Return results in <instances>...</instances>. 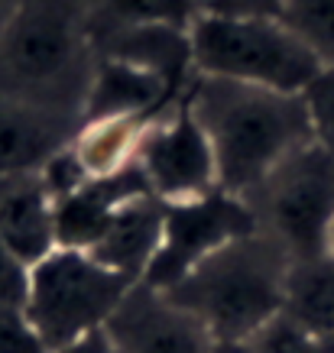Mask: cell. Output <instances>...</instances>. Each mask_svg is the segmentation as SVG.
Masks as SVG:
<instances>
[{
    "instance_id": "cell-1",
    "label": "cell",
    "mask_w": 334,
    "mask_h": 353,
    "mask_svg": "<svg viewBox=\"0 0 334 353\" xmlns=\"http://www.w3.org/2000/svg\"><path fill=\"white\" fill-rule=\"evenodd\" d=\"M185 101L211 143L217 185L237 198H247L286 156L312 143L302 94L195 75Z\"/></svg>"
},
{
    "instance_id": "cell-2",
    "label": "cell",
    "mask_w": 334,
    "mask_h": 353,
    "mask_svg": "<svg viewBox=\"0 0 334 353\" xmlns=\"http://www.w3.org/2000/svg\"><path fill=\"white\" fill-rule=\"evenodd\" d=\"M97 49L78 0H20L0 30V91L85 120Z\"/></svg>"
},
{
    "instance_id": "cell-3",
    "label": "cell",
    "mask_w": 334,
    "mask_h": 353,
    "mask_svg": "<svg viewBox=\"0 0 334 353\" xmlns=\"http://www.w3.org/2000/svg\"><path fill=\"white\" fill-rule=\"evenodd\" d=\"M289 263L282 246L257 230L221 246L166 295L192 311L215 341H247L282 311Z\"/></svg>"
},
{
    "instance_id": "cell-4",
    "label": "cell",
    "mask_w": 334,
    "mask_h": 353,
    "mask_svg": "<svg viewBox=\"0 0 334 353\" xmlns=\"http://www.w3.org/2000/svg\"><path fill=\"white\" fill-rule=\"evenodd\" d=\"M188 36L195 75L302 94L324 68L318 52L282 17L198 13Z\"/></svg>"
},
{
    "instance_id": "cell-5",
    "label": "cell",
    "mask_w": 334,
    "mask_h": 353,
    "mask_svg": "<svg viewBox=\"0 0 334 353\" xmlns=\"http://www.w3.org/2000/svg\"><path fill=\"white\" fill-rule=\"evenodd\" d=\"M137 282L97 263L85 250H52L43 263L30 269L26 318L49 350H62L78 337L108 327Z\"/></svg>"
},
{
    "instance_id": "cell-6",
    "label": "cell",
    "mask_w": 334,
    "mask_h": 353,
    "mask_svg": "<svg viewBox=\"0 0 334 353\" xmlns=\"http://www.w3.org/2000/svg\"><path fill=\"white\" fill-rule=\"evenodd\" d=\"M244 201L257 217V230L282 246L289 259L322 256L334 227V152L315 139L305 143Z\"/></svg>"
},
{
    "instance_id": "cell-7",
    "label": "cell",
    "mask_w": 334,
    "mask_h": 353,
    "mask_svg": "<svg viewBox=\"0 0 334 353\" xmlns=\"http://www.w3.org/2000/svg\"><path fill=\"white\" fill-rule=\"evenodd\" d=\"M247 234H257V217L244 198L224 188L185 204H166L162 246L143 282L162 292L173 289L198 263Z\"/></svg>"
},
{
    "instance_id": "cell-8",
    "label": "cell",
    "mask_w": 334,
    "mask_h": 353,
    "mask_svg": "<svg viewBox=\"0 0 334 353\" xmlns=\"http://www.w3.org/2000/svg\"><path fill=\"white\" fill-rule=\"evenodd\" d=\"M143 179L162 204H185L217 192V162L185 94L150 120L137 152Z\"/></svg>"
},
{
    "instance_id": "cell-9",
    "label": "cell",
    "mask_w": 334,
    "mask_h": 353,
    "mask_svg": "<svg viewBox=\"0 0 334 353\" xmlns=\"http://www.w3.org/2000/svg\"><path fill=\"white\" fill-rule=\"evenodd\" d=\"M120 353H211L215 337L175 299L137 282L108 321Z\"/></svg>"
},
{
    "instance_id": "cell-10",
    "label": "cell",
    "mask_w": 334,
    "mask_h": 353,
    "mask_svg": "<svg viewBox=\"0 0 334 353\" xmlns=\"http://www.w3.org/2000/svg\"><path fill=\"white\" fill-rule=\"evenodd\" d=\"M85 120L36 108L0 91V179L39 172L55 152L75 139Z\"/></svg>"
},
{
    "instance_id": "cell-11",
    "label": "cell",
    "mask_w": 334,
    "mask_h": 353,
    "mask_svg": "<svg viewBox=\"0 0 334 353\" xmlns=\"http://www.w3.org/2000/svg\"><path fill=\"white\" fill-rule=\"evenodd\" d=\"M0 240L30 269L59 250L55 201L46 192L39 172L0 179Z\"/></svg>"
},
{
    "instance_id": "cell-12",
    "label": "cell",
    "mask_w": 334,
    "mask_h": 353,
    "mask_svg": "<svg viewBox=\"0 0 334 353\" xmlns=\"http://www.w3.org/2000/svg\"><path fill=\"white\" fill-rule=\"evenodd\" d=\"M162 230H166V204L153 192L137 194L127 204H120L108 230L88 253L130 282H143L162 246Z\"/></svg>"
},
{
    "instance_id": "cell-13",
    "label": "cell",
    "mask_w": 334,
    "mask_h": 353,
    "mask_svg": "<svg viewBox=\"0 0 334 353\" xmlns=\"http://www.w3.org/2000/svg\"><path fill=\"white\" fill-rule=\"evenodd\" d=\"M97 59H120L137 68H146L159 75L175 94H185V88L195 78L192 62V36L185 26H130V30H110L95 36Z\"/></svg>"
},
{
    "instance_id": "cell-14",
    "label": "cell",
    "mask_w": 334,
    "mask_h": 353,
    "mask_svg": "<svg viewBox=\"0 0 334 353\" xmlns=\"http://www.w3.org/2000/svg\"><path fill=\"white\" fill-rule=\"evenodd\" d=\"M150 185L143 179L140 165L108 175V179H91L75 194L55 204V236L65 250H91L108 230L110 217L117 214L120 204H127L137 194H146Z\"/></svg>"
},
{
    "instance_id": "cell-15",
    "label": "cell",
    "mask_w": 334,
    "mask_h": 353,
    "mask_svg": "<svg viewBox=\"0 0 334 353\" xmlns=\"http://www.w3.org/2000/svg\"><path fill=\"white\" fill-rule=\"evenodd\" d=\"M175 94L159 75L120 59H97L95 78L85 97V120L101 117H156L169 110Z\"/></svg>"
},
{
    "instance_id": "cell-16",
    "label": "cell",
    "mask_w": 334,
    "mask_h": 353,
    "mask_svg": "<svg viewBox=\"0 0 334 353\" xmlns=\"http://www.w3.org/2000/svg\"><path fill=\"white\" fill-rule=\"evenodd\" d=\"M159 117V114H156ZM153 117H101L85 120L78 127L72 150L81 159L85 172L91 179H108L117 172L137 165L143 133Z\"/></svg>"
},
{
    "instance_id": "cell-17",
    "label": "cell",
    "mask_w": 334,
    "mask_h": 353,
    "mask_svg": "<svg viewBox=\"0 0 334 353\" xmlns=\"http://www.w3.org/2000/svg\"><path fill=\"white\" fill-rule=\"evenodd\" d=\"M282 311L318 334L334 331V256L322 253L312 259H292L286 276Z\"/></svg>"
},
{
    "instance_id": "cell-18",
    "label": "cell",
    "mask_w": 334,
    "mask_h": 353,
    "mask_svg": "<svg viewBox=\"0 0 334 353\" xmlns=\"http://www.w3.org/2000/svg\"><path fill=\"white\" fill-rule=\"evenodd\" d=\"M91 26V39L110 30H130V26H192L202 13L198 0H78Z\"/></svg>"
},
{
    "instance_id": "cell-19",
    "label": "cell",
    "mask_w": 334,
    "mask_h": 353,
    "mask_svg": "<svg viewBox=\"0 0 334 353\" xmlns=\"http://www.w3.org/2000/svg\"><path fill=\"white\" fill-rule=\"evenodd\" d=\"M282 20L312 46L324 65H334V0H286Z\"/></svg>"
},
{
    "instance_id": "cell-20",
    "label": "cell",
    "mask_w": 334,
    "mask_h": 353,
    "mask_svg": "<svg viewBox=\"0 0 334 353\" xmlns=\"http://www.w3.org/2000/svg\"><path fill=\"white\" fill-rule=\"evenodd\" d=\"M250 353H315V334L279 311L247 337Z\"/></svg>"
},
{
    "instance_id": "cell-21",
    "label": "cell",
    "mask_w": 334,
    "mask_h": 353,
    "mask_svg": "<svg viewBox=\"0 0 334 353\" xmlns=\"http://www.w3.org/2000/svg\"><path fill=\"white\" fill-rule=\"evenodd\" d=\"M302 101L312 123V139L334 152V65H324L312 78V85L302 91Z\"/></svg>"
},
{
    "instance_id": "cell-22",
    "label": "cell",
    "mask_w": 334,
    "mask_h": 353,
    "mask_svg": "<svg viewBox=\"0 0 334 353\" xmlns=\"http://www.w3.org/2000/svg\"><path fill=\"white\" fill-rule=\"evenodd\" d=\"M39 179H43L46 192L52 194V201H65L68 194H75L81 185L91 182V175L85 172V165H81V159L75 156V150H72V143L68 146H62V150L55 152L52 159L46 162L43 169H39Z\"/></svg>"
},
{
    "instance_id": "cell-23",
    "label": "cell",
    "mask_w": 334,
    "mask_h": 353,
    "mask_svg": "<svg viewBox=\"0 0 334 353\" xmlns=\"http://www.w3.org/2000/svg\"><path fill=\"white\" fill-rule=\"evenodd\" d=\"M0 353H52L23 308H0Z\"/></svg>"
},
{
    "instance_id": "cell-24",
    "label": "cell",
    "mask_w": 334,
    "mask_h": 353,
    "mask_svg": "<svg viewBox=\"0 0 334 353\" xmlns=\"http://www.w3.org/2000/svg\"><path fill=\"white\" fill-rule=\"evenodd\" d=\"M30 295V266L0 240V308H23Z\"/></svg>"
},
{
    "instance_id": "cell-25",
    "label": "cell",
    "mask_w": 334,
    "mask_h": 353,
    "mask_svg": "<svg viewBox=\"0 0 334 353\" xmlns=\"http://www.w3.org/2000/svg\"><path fill=\"white\" fill-rule=\"evenodd\" d=\"M202 13H224V17H282L286 0H198Z\"/></svg>"
},
{
    "instance_id": "cell-26",
    "label": "cell",
    "mask_w": 334,
    "mask_h": 353,
    "mask_svg": "<svg viewBox=\"0 0 334 353\" xmlns=\"http://www.w3.org/2000/svg\"><path fill=\"white\" fill-rule=\"evenodd\" d=\"M55 353H120L117 343L110 341L108 327H101V331H91L85 334V337H78L75 343H68V347H62V350Z\"/></svg>"
},
{
    "instance_id": "cell-27",
    "label": "cell",
    "mask_w": 334,
    "mask_h": 353,
    "mask_svg": "<svg viewBox=\"0 0 334 353\" xmlns=\"http://www.w3.org/2000/svg\"><path fill=\"white\" fill-rule=\"evenodd\" d=\"M211 353H250L247 341H215Z\"/></svg>"
},
{
    "instance_id": "cell-28",
    "label": "cell",
    "mask_w": 334,
    "mask_h": 353,
    "mask_svg": "<svg viewBox=\"0 0 334 353\" xmlns=\"http://www.w3.org/2000/svg\"><path fill=\"white\" fill-rule=\"evenodd\" d=\"M315 353H334V331L315 337Z\"/></svg>"
},
{
    "instance_id": "cell-29",
    "label": "cell",
    "mask_w": 334,
    "mask_h": 353,
    "mask_svg": "<svg viewBox=\"0 0 334 353\" xmlns=\"http://www.w3.org/2000/svg\"><path fill=\"white\" fill-rule=\"evenodd\" d=\"M20 7V0H0V30L7 26V20L13 17V10Z\"/></svg>"
},
{
    "instance_id": "cell-30",
    "label": "cell",
    "mask_w": 334,
    "mask_h": 353,
    "mask_svg": "<svg viewBox=\"0 0 334 353\" xmlns=\"http://www.w3.org/2000/svg\"><path fill=\"white\" fill-rule=\"evenodd\" d=\"M328 253L334 256V227H331V236H328Z\"/></svg>"
}]
</instances>
